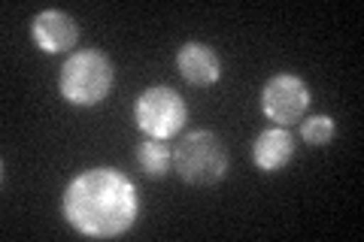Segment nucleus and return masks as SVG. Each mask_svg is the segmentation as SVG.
<instances>
[{
    "instance_id": "423d86ee",
    "label": "nucleus",
    "mask_w": 364,
    "mask_h": 242,
    "mask_svg": "<svg viewBox=\"0 0 364 242\" xmlns=\"http://www.w3.org/2000/svg\"><path fill=\"white\" fill-rule=\"evenodd\" d=\"M31 40L46 55H64L76 49L79 43V25L73 16L61 13V9H43L31 18Z\"/></svg>"
},
{
    "instance_id": "f257e3e1",
    "label": "nucleus",
    "mask_w": 364,
    "mask_h": 242,
    "mask_svg": "<svg viewBox=\"0 0 364 242\" xmlns=\"http://www.w3.org/2000/svg\"><path fill=\"white\" fill-rule=\"evenodd\" d=\"M61 215L79 236L119 239L140 218V191L116 167H91L67 182Z\"/></svg>"
},
{
    "instance_id": "20e7f679",
    "label": "nucleus",
    "mask_w": 364,
    "mask_h": 242,
    "mask_svg": "<svg viewBox=\"0 0 364 242\" xmlns=\"http://www.w3.org/2000/svg\"><path fill=\"white\" fill-rule=\"evenodd\" d=\"M188 121V106L182 94L170 85H149L134 103V124L149 140H173Z\"/></svg>"
},
{
    "instance_id": "6e6552de",
    "label": "nucleus",
    "mask_w": 364,
    "mask_h": 242,
    "mask_svg": "<svg viewBox=\"0 0 364 242\" xmlns=\"http://www.w3.org/2000/svg\"><path fill=\"white\" fill-rule=\"evenodd\" d=\"M294 160V136L289 128H264L252 140V164L261 172H282Z\"/></svg>"
},
{
    "instance_id": "0eeeda50",
    "label": "nucleus",
    "mask_w": 364,
    "mask_h": 242,
    "mask_svg": "<svg viewBox=\"0 0 364 242\" xmlns=\"http://www.w3.org/2000/svg\"><path fill=\"white\" fill-rule=\"evenodd\" d=\"M176 70L188 85L210 88L222 79V57L213 45L188 40V43H182L176 52Z\"/></svg>"
},
{
    "instance_id": "1a4fd4ad",
    "label": "nucleus",
    "mask_w": 364,
    "mask_h": 242,
    "mask_svg": "<svg viewBox=\"0 0 364 242\" xmlns=\"http://www.w3.org/2000/svg\"><path fill=\"white\" fill-rule=\"evenodd\" d=\"M134 160H136V167L143 170V176H149V179H164L170 170H173V148H170L164 140H146L136 145V152H134Z\"/></svg>"
},
{
    "instance_id": "9d476101",
    "label": "nucleus",
    "mask_w": 364,
    "mask_h": 242,
    "mask_svg": "<svg viewBox=\"0 0 364 242\" xmlns=\"http://www.w3.org/2000/svg\"><path fill=\"white\" fill-rule=\"evenodd\" d=\"M301 136L310 148H325L334 143L337 136V121L331 115H304V124H301Z\"/></svg>"
},
{
    "instance_id": "39448f33",
    "label": "nucleus",
    "mask_w": 364,
    "mask_h": 242,
    "mask_svg": "<svg viewBox=\"0 0 364 242\" xmlns=\"http://www.w3.org/2000/svg\"><path fill=\"white\" fill-rule=\"evenodd\" d=\"M310 103H313L310 85L294 73H273L264 82V88H261V112L277 128H289V124L304 121Z\"/></svg>"
},
{
    "instance_id": "f03ea898",
    "label": "nucleus",
    "mask_w": 364,
    "mask_h": 242,
    "mask_svg": "<svg viewBox=\"0 0 364 242\" xmlns=\"http://www.w3.org/2000/svg\"><path fill=\"white\" fill-rule=\"evenodd\" d=\"M112 85H116V67L100 49H76L67 55L58 76V91L70 106H97L109 97Z\"/></svg>"
},
{
    "instance_id": "7ed1b4c3",
    "label": "nucleus",
    "mask_w": 364,
    "mask_h": 242,
    "mask_svg": "<svg viewBox=\"0 0 364 242\" xmlns=\"http://www.w3.org/2000/svg\"><path fill=\"white\" fill-rule=\"evenodd\" d=\"M173 170L195 188H213L228 176V152L213 131H188L173 148Z\"/></svg>"
}]
</instances>
